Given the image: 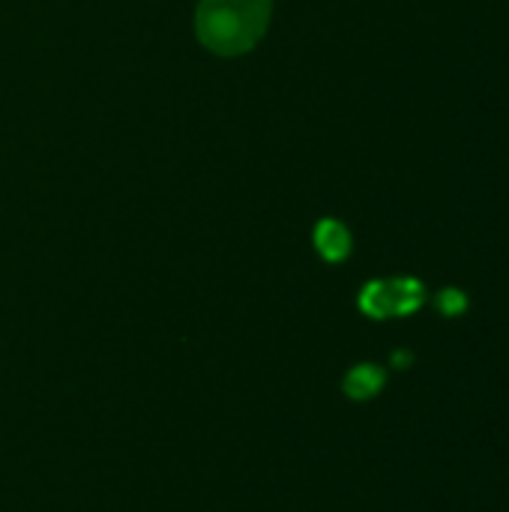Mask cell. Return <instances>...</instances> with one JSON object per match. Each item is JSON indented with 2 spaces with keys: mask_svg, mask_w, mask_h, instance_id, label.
Listing matches in <instances>:
<instances>
[{
  "mask_svg": "<svg viewBox=\"0 0 509 512\" xmlns=\"http://www.w3.org/2000/svg\"><path fill=\"white\" fill-rule=\"evenodd\" d=\"M270 12V0H201L195 9V33L207 51L237 57L264 39Z\"/></svg>",
  "mask_w": 509,
  "mask_h": 512,
  "instance_id": "6da1fadb",
  "label": "cell"
},
{
  "mask_svg": "<svg viewBox=\"0 0 509 512\" xmlns=\"http://www.w3.org/2000/svg\"><path fill=\"white\" fill-rule=\"evenodd\" d=\"M438 309H441L444 315H462V312L468 309V297H465L459 288H447V291H441V297H438Z\"/></svg>",
  "mask_w": 509,
  "mask_h": 512,
  "instance_id": "8992f818",
  "label": "cell"
},
{
  "mask_svg": "<svg viewBox=\"0 0 509 512\" xmlns=\"http://www.w3.org/2000/svg\"><path fill=\"white\" fill-rule=\"evenodd\" d=\"M384 381H387V378H384V372H381L378 366L363 363V366H357V369L348 372V378H345V393H348L351 399L363 402V399L378 396L381 387H384Z\"/></svg>",
  "mask_w": 509,
  "mask_h": 512,
  "instance_id": "3957f363",
  "label": "cell"
},
{
  "mask_svg": "<svg viewBox=\"0 0 509 512\" xmlns=\"http://www.w3.org/2000/svg\"><path fill=\"white\" fill-rule=\"evenodd\" d=\"M390 285V300H393V315H411L423 306L426 291L417 279H396Z\"/></svg>",
  "mask_w": 509,
  "mask_h": 512,
  "instance_id": "277c9868",
  "label": "cell"
},
{
  "mask_svg": "<svg viewBox=\"0 0 509 512\" xmlns=\"http://www.w3.org/2000/svg\"><path fill=\"white\" fill-rule=\"evenodd\" d=\"M393 363H396V366H411V354H405V351H402V354H396V357H393Z\"/></svg>",
  "mask_w": 509,
  "mask_h": 512,
  "instance_id": "52a82bcc",
  "label": "cell"
},
{
  "mask_svg": "<svg viewBox=\"0 0 509 512\" xmlns=\"http://www.w3.org/2000/svg\"><path fill=\"white\" fill-rule=\"evenodd\" d=\"M360 309L369 318H387L393 315V300H390V285L387 282H372L360 294Z\"/></svg>",
  "mask_w": 509,
  "mask_h": 512,
  "instance_id": "5b68a950",
  "label": "cell"
},
{
  "mask_svg": "<svg viewBox=\"0 0 509 512\" xmlns=\"http://www.w3.org/2000/svg\"><path fill=\"white\" fill-rule=\"evenodd\" d=\"M315 246H318V252H321L327 261H342V258L351 252V234L345 231V225L327 219V222H321L318 231H315Z\"/></svg>",
  "mask_w": 509,
  "mask_h": 512,
  "instance_id": "7a4b0ae2",
  "label": "cell"
}]
</instances>
